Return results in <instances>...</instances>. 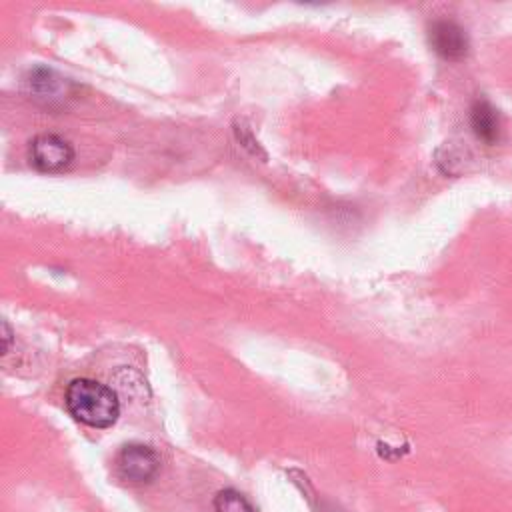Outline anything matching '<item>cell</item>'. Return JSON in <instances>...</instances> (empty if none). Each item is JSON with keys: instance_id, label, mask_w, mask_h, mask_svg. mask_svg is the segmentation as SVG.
<instances>
[{"instance_id": "obj_2", "label": "cell", "mask_w": 512, "mask_h": 512, "mask_svg": "<svg viewBox=\"0 0 512 512\" xmlns=\"http://www.w3.org/2000/svg\"><path fill=\"white\" fill-rule=\"evenodd\" d=\"M74 160V148L58 134H38L30 142V162L40 172H60Z\"/></svg>"}, {"instance_id": "obj_5", "label": "cell", "mask_w": 512, "mask_h": 512, "mask_svg": "<svg viewBox=\"0 0 512 512\" xmlns=\"http://www.w3.org/2000/svg\"><path fill=\"white\" fill-rule=\"evenodd\" d=\"M470 126H472V132L476 134V138L482 140L488 146H492L500 140L498 112L484 98H478V100L472 102V106H470Z\"/></svg>"}, {"instance_id": "obj_7", "label": "cell", "mask_w": 512, "mask_h": 512, "mask_svg": "<svg viewBox=\"0 0 512 512\" xmlns=\"http://www.w3.org/2000/svg\"><path fill=\"white\" fill-rule=\"evenodd\" d=\"M10 336H12V332H10V326L4 322V352H8V346H10Z\"/></svg>"}, {"instance_id": "obj_6", "label": "cell", "mask_w": 512, "mask_h": 512, "mask_svg": "<svg viewBox=\"0 0 512 512\" xmlns=\"http://www.w3.org/2000/svg\"><path fill=\"white\" fill-rule=\"evenodd\" d=\"M216 512H254L252 504L236 490H220L214 498Z\"/></svg>"}, {"instance_id": "obj_1", "label": "cell", "mask_w": 512, "mask_h": 512, "mask_svg": "<svg viewBox=\"0 0 512 512\" xmlns=\"http://www.w3.org/2000/svg\"><path fill=\"white\" fill-rule=\"evenodd\" d=\"M64 404L72 418L90 428H108L120 414L118 396L112 388L90 378L72 380L66 388Z\"/></svg>"}, {"instance_id": "obj_4", "label": "cell", "mask_w": 512, "mask_h": 512, "mask_svg": "<svg viewBox=\"0 0 512 512\" xmlns=\"http://www.w3.org/2000/svg\"><path fill=\"white\" fill-rule=\"evenodd\" d=\"M428 40L438 56H442L444 60H452V62L464 60L470 50V40H468L466 30L458 22L446 20V18L434 20L430 24Z\"/></svg>"}, {"instance_id": "obj_3", "label": "cell", "mask_w": 512, "mask_h": 512, "mask_svg": "<svg viewBox=\"0 0 512 512\" xmlns=\"http://www.w3.org/2000/svg\"><path fill=\"white\" fill-rule=\"evenodd\" d=\"M118 474L134 484L150 482L160 470L158 454L144 444H126L116 458Z\"/></svg>"}]
</instances>
